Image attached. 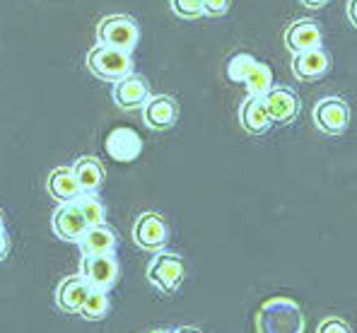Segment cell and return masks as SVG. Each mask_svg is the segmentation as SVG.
Here are the masks:
<instances>
[{
    "label": "cell",
    "mask_w": 357,
    "mask_h": 333,
    "mask_svg": "<svg viewBox=\"0 0 357 333\" xmlns=\"http://www.w3.org/2000/svg\"><path fill=\"white\" fill-rule=\"evenodd\" d=\"M87 71L104 82H119L133 73V56L112 46H92L87 54Z\"/></svg>",
    "instance_id": "obj_2"
},
{
    "label": "cell",
    "mask_w": 357,
    "mask_h": 333,
    "mask_svg": "<svg viewBox=\"0 0 357 333\" xmlns=\"http://www.w3.org/2000/svg\"><path fill=\"white\" fill-rule=\"evenodd\" d=\"M186 278V266L178 253L157 251L148 266V283L162 295H174Z\"/></svg>",
    "instance_id": "obj_4"
},
{
    "label": "cell",
    "mask_w": 357,
    "mask_h": 333,
    "mask_svg": "<svg viewBox=\"0 0 357 333\" xmlns=\"http://www.w3.org/2000/svg\"><path fill=\"white\" fill-rule=\"evenodd\" d=\"M331 73V54L324 46L292 56V75L302 82H317Z\"/></svg>",
    "instance_id": "obj_12"
},
{
    "label": "cell",
    "mask_w": 357,
    "mask_h": 333,
    "mask_svg": "<svg viewBox=\"0 0 357 333\" xmlns=\"http://www.w3.org/2000/svg\"><path fill=\"white\" fill-rule=\"evenodd\" d=\"M232 0H203V15L206 17H222L227 15Z\"/></svg>",
    "instance_id": "obj_26"
},
{
    "label": "cell",
    "mask_w": 357,
    "mask_h": 333,
    "mask_svg": "<svg viewBox=\"0 0 357 333\" xmlns=\"http://www.w3.org/2000/svg\"><path fill=\"white\" fill-rule=\"evenodd\" d=\"M174 333H203V331H198V329H191V326H183V329H178Z\"/></svg>",
    "instance_id": "obj_30"
},
{
    "label": "cell",
    "mask_w": 357,
    "mask_h": 333,
    "mask_svg": "<svg viewBox=\"0 0 357 333\" xmlns=\"http://www.w3.org/2000/svg\"><path fill=\"white\" fill-rule=\"evenodd\" d=\"M312 121L321 133L343 135L350 126V104L343 97H324L314 104Z\"/></svg>",
    "instance_id": "obj_6"
},
{
    "label": "cell",
    "mask_w": 357,
    "mask_h": 333,
    "mask_svg": "<svg viewBox=\"0 0 357 333\" xmlns=\"http://www.w3.org/2000/svg\"><path fill=\"white\" fill-rule=\"evenodd\" d=\"M169 8L181 20L203 17V0H169Z\"/></svg>",
    "instance_id": "obj_24"
},
{
    "label": "cell",
    "mask_w": 357,
    "mask_h": 333,
    "mask_svg": "<svg viewBox=\"0 0 357 333\" xmlns=\"http://www.w3.org/2000/svg\"><path fill=\"white\" fill-rule=\"evenodd\" d=\"M73 203H75V208L80 210V215L85 218L87 227L107 225V208H104V203L97 198V193H80Z\"/></svg>",
    "instance_id": "obj_21"
},
{
    "label": "cell",
    "mask_w": 357,
    "mask_h": 333,
    "mask_svg": "<svg viewBox=\"0 0 357 333\" xmlns=\"http://www.w3.org/2000/svg\"><path fill=\"white\" fill-rule=\"evenodd\" d=\"M109 157L116 162H133L143 152V138L135 133L133 128H114L112 133L104 138Z\"/></svg>",
    "instance_id": "obj_14"
},
{
    "label": "cell",
    "mask_w": 357,
    "mask_h": 333,
    "mask_svg": "<svg viewBox=\"0 0 357 333\" xmlns=\"http://www.w3.org/2000/svg\"><path fill=\"white\" fill-rule=\"evenodd\" d=\"M112 97H114V104H116L119 109L133 111V109H143L145 102L152 97V92H150L148 80H145L143 75L130 73V75H126L123 80L114 82Z\"/></svg>",
    "instance_id": "obj_9"
},
{
    "label": "cell",
    "mask_w": 357,
    "mask_h": 333,
    "mask_svg": "<svg viewBox=\"0 0 357 333\" xmlns=\"http://www.w3.org/2000/svg\"><path fill=\"white\" fill-rule=\"evenodd\" d=\"M264 104H266L268 114H271L273 124H282V126L292 124L299 116V111H302V99H299V94L295 89L285 87V84H273L264 97Z\"/></svg>",
    "instance_id": "obj_8"
},
{
    "label": "cell",
    "mask_w": 357,
    "mask_h": 333,
    "mask_svg": "<svg viewBox=\"0 0 357 333\" xmlns=\"http://www.w3.org/2000/svg\"><path fill=\"white\" fill-rule=\"evenodd\" d=\"M143 121L152 131H169L178 121V102L169 94H152L143 107Z\"/></svg>",
    "instance_id": "obj_10"
},
{
    "label": "cell",
    "mask_w": 357,
    "mask_h": 333,
    "mask_svg": "<svg viewBox=\"0 0 357 333\" xmlns=\"http://www.w3.org/2000/svg\"><path fill=\"white\" fill-rule=\"evenodd\" d=\"M246 87V92H249V97H266L268 89L273 87V71L271 66L264 61H256L254 68L249 71V75H246V80L241 82Z\"/></svg>",
    "instance_id": "obj_20"
},
{
    "label": "cell",
    "mask_w": 357,
    "mask_h": 333,
    "mask_svg": "<svg viewBox=\"0 0 357 333\" xmlns=\"http://www.w3.org/2000/svg\"><path fill=\"white\" fill-rule=\"evenodd\" d=\"M345 15H348L350 24L357 29V0H348V5H345Z\"/></svg>",
    "instance_id": "obj_28"
},
{
    "label": "cell",
    "mask_w": 357,
    "mask_h": 333,
    "mask_svg": "<svg viewBox=\"0 0 357 333\" xmlns=\"http://www.w3.org/2000/svg\"><path fill=\"white\" fill-rule=\"evenodd\" d=\"M239 124L246 133L251 135H266L271 131L273 121L268 114L264 97H246L239 107Z\"/></svg>",
    "instance_id": "obj_16"
},
{
    "label": "cell",
    "mask_w": 357,
    "mask_h": 333,
    "mask_svg": "<svg viewBox=\"0 0 357 333\" xmlns=\"http://www.w3.org/2000/svg\"><path fill=\"white\" fill-rule=\"evenodd\" d=\"M307 319L295 299L271 297L256 311V333H304Z\"/></svg>",
    "instance_id": "obj_1"
},
{
    "label": "cell",
    "mask_w": 357,
    "mask_h": 333,
    "mask_svg": "<svg viewBox=\"0 0 357 333\" xmlns=\"http://www.w3.org/2000/svg\"><path fill=\"white\" fill-rule=\"evenodd\" d=\"M140 41V27L130 15H107L99 20L97 24V44L112 46L119 51H130L138 46Z\"/></svg>",
    "instance_id": "obj_3"
},
{
    "label": "cell",
    "mask_w": 357,
    "mask_h": 333,
    "mask_svg": "<svg viewBox=\"0 0 357 333\" xmlns=\"http://www.w3.org/2000/svg\"><path fill=\"white\" fill-rule=\"evenodd\" d=\"M299 3H302L307 10H324L331 3V0H299Z\"/></svg>",
    "instance_id": "obj_29"
},
{
    "label": "cell",
    "mask_w": 357,
    "mask_h": 333,
    "mask_svg": "<svg viewBox=\"0 0 357 333\" xmlns=\"http://www.w3.org/2000/svg\"><path fill=\"white\" fill-rule=\"evenodd\" d=\"M80 273L85 278V283L92 290H104V293H112L119 283V258L116 253H99V256H82L80 261Z\"/></svg>",
    "instance_id": "obj_5"
},
{
    "label": "cell",
    "mask_w": 357,
    "mask_h": 333,
    "mask_svg": "<svg viewBox=\"0 0 357 333\" xmlns=\"http://www.w3.org/2000/svg\"><path fill=\"white\" fill-rule=\"evenodd\" d=\"M51 227H54V235L61 242H68V244H77L87 232V222L80 215V210L75 208V203H61L54 210Z\"/></svg>",
    "instance_id": "obj_13"
},
{
    "label": "cell",
    "mask_w": 357,
    "mask_h": 333,
    "mask_svg": "<svg viewBox=\"0 0 357 333\" xmlns=\"http://www.w3.org/2000/svg\"><path fill=\"white\" fill-rule=\"evenodd\" d=\"M324 46V31L317 20H297L285 29V49L295 54H304Z\"/></svg>",
    "instance_id": "obj_11"
},
{
    "label": "cell",
    "mask_w": 357,
    "mask_h": 333,
    "mask_svg": "<svg viewBox=\"0 0 357 333\" xmlns=\"http://www.w3.org/2000/svg\"><path fill=\"white\" fill-rule=\"evenodd\" d=\"M8 253H10V237L5 230H0V263L8 258Z\"/></svg>",
    "instance_id": "obj_27"
},
{
    "label": "cell",
    "mask_w": 357,
    "mask_h": 333,
    "mask_svg": "<svg viewBox=\"0 0 357 333\" xmlns=\"http://www.w3.org/2000/svg\"><path fill=\"white\" fill-rule=\"evenodd\" d=\"M73 174H75V182L80 186L82 193H97L102 188L104 179H107V172H104V165L92 155L77 157L73 162Z\"/></svg>",
    "instance_id": "obj_19"
},
{
    "label": "cell",
    "mask_w": 357,
    "mask_h": 333,
    "mask_svg": "<svg viewBox=\"0 0 357 333\" xmlns=\"http://www.w3.org/2000/svg\"><path fill=\"white\" fill-rule=\"evenodd\" d=\"M46 191L56 203H73L82 191L70 167H54L46 177Z\"/></svg>",
    "instance_id": "obj_18"
},
{
    "label": "cell",
    "mask_w": 357,
    "mask_h": 333,
    "mask_svg": "<svg viewBox=\"0 0 357 333\" xmlns=\"http://www.w3.org/2000/svg\"><path fill=\"white\" fill-rule=\"evenodd\" d=\"M152 333H169V331H152Z\"/></svg>",
    "instance_id": "obj_32"
},
{
    "label": "cell",
    "mask_w": 357,
    "mask_h": 333,
    "mask_svg": "<svg viewBox=\"0 0 357 333\" xmlns=\"http://www.w3.org/2000/svg\"><path fill=\"white\" fill-rule=\"evenodd\" d=\"M109 311H112L109 293H104V290H89V295L85 297V302H82L77 314L87 321H102L104 316H109Z\"/></svg>",
    "instance_id": "obj_22"
},
{
    "label": "cell",
    "mask_w": 357,
    "mask_h": 333,
    "mask_svg": "<svg viewBox=\"0 0 357 333\" xmlns=\"http://www.w3.org/2000/svg\"><path fill=\"white\" fill-rule=\"evenodd\" d=\"M130 237L143 251H165V246L169 244V225L160 213H143L135 220Z\"/></svg>",
    "instance_id": "obj_7"
},
{
    "label": "cell",
    "mask_w": 357,
    "mask_h": 333,
    "mask_svg": "<svg viewBox=\"0 0 357 333\" xmlns=\"http://www.w3.org/2000/svg\"><path fill=\"white\" fill-rule=\"evenodd\" d=\"M0 230H5V215H3V210H0Z\"/></svg>",
    "instance_id": "obj_31"
},
{
    "label": "cell",
    "mask_w": 357,
    "mask_h": 333,
    "mask_svg": "<svg viewBox=\"0 0 357 333\" xmlns=\"http://www.w3.org/2000/svg\"><path fill=\"white\" fill-rule=\"evenodd\" d=\"M317 333H353L350 324L340 316H326V319L319 324Z\"/></svg>",
    "instance_id": "obj_25"
},
{
    "label": "cell",
    "mask_w": 357,
    "mask_h": 333,
    "mask_svg": "<svg viewBox=\"0 0 357 333\" xmlns=\"http://www.w3.org/2000/svg\"><path fill=\"white\" fill-rule=\"evenodd\" d=\"M119 237L109 225L87 227L82 239L77 242V249L82 256H99V253H116Z\"/></svg>",
    "instance_id": "obj_17"
},
{
    "label": "cell",
    "mask_w": 357,
    "mask_h": 333,
    "mask_svg": "<svg viewBox=\"0 0 357 333\" xmlns=\"http://www.w3.org/2000/svg\"><path fill=\"white\" fill-rule=\"evenodd\" d=\"M254 63H256V58L251 56V54H246V51H239V54H234V56H229V61H227V77L232 82H244L246 80V75H249V71L254 68Z\"/></svg>",
    "instance_id": "obj_23"
},
{
    "label": "cell",
    "mask_w": 357,
    "mask_h": 333,
    "mask_svg": "<svg viewBox=\"0 0 357 333\" xmlns=\"http://www.w3.org/2000/svg\"><path fill=\"white\" fill-rule=\"evenodd\" d=\"M89 290L92 288L85 283V278L80 273L63 278L61 285L56 288V306H59L63 314H77L82 302H85V297L89 295Z\"/></svg>",
    "instance_id": "obj_15"
}]
</instances>
